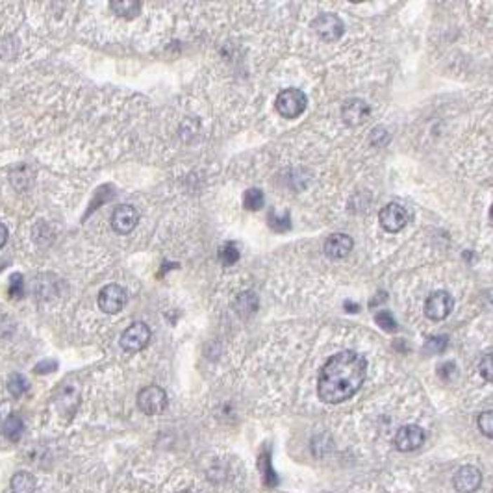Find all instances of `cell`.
Segmentation results:
<instances>
[{"label": "cell", "mask_w": 493, "mask_h": 493, "mask_svg": "<svg viewBox=\"0 0 493 493\" xmlns=\"http://www.w3.org/2000/svg\"><path fill=\"white\" fill-rule=\"evenodd\" d=\"M365 371H367V362L362 354L354 351L334 354L319 373L317 393L323 403L339 405L343 400L351 399L354 393H358L365 380Z\"/></svg>", "instance_id": "6da1fadb"}, {"label": "cell", "mask_w": 493, "mask_h": 493, "mask_svg": "<svg viewBox=\"0 0 493 493\" xmlns=\"http://www.w3.org/2000/svg\"><path fill=\"white\" fill-rule=\"evenodd\" d=\"M276 109L282 117L288 119H295L306 109V95L302 93L301 89L290 88L284 89L278 97H276Z\"/></svg>", "instance_id": "7a4b0ae2"}, {"label": "cell", "mask_w": 493, "mask_h": 493, "mask_svg": "<svg viewBox=\"0 0 493 493\" xmlns=\"http://www.w3.org/2000/svg\"><path fill=\"white\" fill-rule=\"evenodd\" d=\"M137 406L147 415H158L166 410L167 395L158 386H147L137 395Z\"/></svg>", "instance_id": "3957f363"}, {"label": "cell", "mask_w": 493, "mask_h": 493, "mask_svg": "<svg viewBox=\"0 0 493 493\" xmlns=\"http://www.w3.org/2000/svg\"><path fill=\"white\" fill-rule=\"evenodd\" d=\"M311 26H313L317 36L321 37L323 41L328 43L337 41L343 36V32H345L343 21L337 15H334V13H323V15H319L316 21L311 22Z\"/></svg>", "instance_id": "277c9868"}, {"label": "cell", "mask_w": 493, "mask_h": 493, "mask_svg": "<svg viewBox=\"0 0 493 493\" xmlns=\"http://www.w3.org/2000/svg\"><path fill=\"white\" fill-rule=\"evenodd\" d=\"M149 342H151V328L147 327L145 323L130 325L121 336V347L128 353H137L141 349H145Z\"/></svg>", "instance_id": "5b68a950"}, {"label": "cell", "mask_w": 493, "mask_h": 493, "mask_svg": "<svg viewBox=\"0 0 493 493\" xmlns=\"http://www.w3.org/2000/svg\"><path fill=\"white\" fill-rule=\"evenodd\" d=\"M126 304V291L119 284L104 285L99 293V308L104 313H117Z\"/></svg>", "instance_id": "8992f818"}, {"label": "cell", "mask_w": 493, "mask_h": 493, "mask_svg": "<svg viewBox=\"0 0 493 493\" xmlns=\"http://www.w3.org/2000/svg\"><path fill=\"white\" fill-rule=\"evenodd\" d=\"M425 443V432L417 425H405L400 426L395 434V447L400 452L417 451Z\"/></svg>", "instance_id": "52a82bcc"}, {"label": "cell", "mask_w": 493, "mask_h": 493, "mask_svg": "<svg viewBox=\"0 0 493 493\" xmlns=\"http://www.w3.org/2000/svg\"><path fill=\"white\" fill-rule=\"evenodd\" d=\"M452 306H454V301L447 291H436L426 299L425 313L432 321H441L451 313Z\"/></svg>", "instance_id": "ba28073f"}, {"label": "cell", "mask_w": 493, "mask_h": 493, "mask_svg": "<svg viewBox=\"0 0 493 493\" xmlns=\"http://www.w3.org/2000/svg\"><path fill=\"white\" fill-rule=\"evenodd\" d=\"M452 484L458 493H475L482 484V473L475 466H464L454 473Z\"/></svg>", "instance_id": "9c48e42d"}, {"label": "cell", "mask_w": 493, "mask_h": 493, "mask_svg": "<svg viewBox=\"0 0 493 493\" xmlns=\"http://www.w3.org/2000/svg\"><path fill=\"white\" fill-rule=\"evenodd\" d=\"M379 221L382 224V229L388 230V232H399L408 223V213L399 204H388V206L380 210Z\"/></svg>", "instance_id": "30bf717a"}, {"label": "cell", "mask_w": 493, "mask_h": 493, "mask_svg": "<svg viewBox=\"0 0 493 493\" xmlns=\"http://www.w3.org/2000/svg\"><path fill=\"white\" fill-rule=\"evenodd\" d=\"M137 221H140L137 210H135L134 206L123 204V206H117L114 210V215H112V229L117 234H130L137 227Z\"/></svg>", "instance_id": "8fae6325"}, {"label": "cell", "mask_w": 493, "mask_h": 493, "mask_svg": "<svg viewBox=\"0 0 493 493\" xmlns=\"http://www.w3.org/2000/svg\"><path fill=\"white\" fill-rule=\"evenodd\" d=\"M342 117L343 121L347 123L349 126H358L362 123H365L369 117V106L363 100H349L342 109Z\"/></svg>", "instance_id": "7c38bea8"}, {"label": "cell", "mask_w": 493, "mask_h": 493, "mask_svg": "<svg viewBox=\"0 0 493 493\" xmlns=\"http://www.w3.org/2000/svg\"><path fill=\"white\" fill-rule=\"evenodd\" d=\"M353 239L347 234H334L325 241V252L330 258H343L353 250Z\"/></svg>", "instance_id": "4fadbf2b"}, {"label": "cell", "mask_w": 493, "mask_h": 493, "mask_svg": "<svg viewBox=\"0 0 493 493\" xmlns=\"http://www.w3.org/2000/svg\"><path fill=\"white\" fill-rule=\"evenodd\" d=\"M36 492V477L28 471H19L11 478V493H34Z\"/></svg>", "instance_id": "5bb4252c"}, {"label": "cell", "mask_w": 493, "mask_h": 493, "mask_svg": "<svg viewBox=\"0 0 493 493\" xmlns=\"http://www.w3.org/2000/svg\"><path fill=\"white\" fill-rule=\"evenodd\" d=\"M109 8L114 10V13L117 17L134 19V17L140 15L141 2H135V0H114V2H109Z\"/></svg>", "instance_id": "9a60e30c"}, {"label": "cell", "mask_w": 493, "mask_h": 493, "mask_svg": "<svg viewBox=\"0 0 493 493\" xmlns=\"http://www.w3.org/2000/svg\"><path fill=\"white\" fill-rule=\"evenodd\" d=\"M22 432H25V425H22V419L19 415H10L2 425V434L10 441L21 440Z\"/></svg>", "instance_id": "2e32d148"}, {"label": "cell", "mask_w": 493, "mask_h": 493, "mask_svg": "<svg viewBox=\"0 0 493 493\" xmlns=\"http://www.w3.org/2000/svg\"><path fill=\"white\" fill-rule=\"evenodd\" d=\"M236 308L241 316H249L255 310H258V297L252 293V291H247V293H241L236 301Z\"/></svg>", "instance_id": "e0dca14e"}, {"label": "cell", "mask_w": 493, "mask_h": 493, "mask_svg": "<svg viewBox=\"0 0 493 493\" xmlns=\"http://www.w3.org/2000/svg\"><path fill=\"white\" fill-rule=\"evenodd\" d=\"M264 203H265V197L262 189L250 187V189H247V191L243 193V206L247 208V210H250V212L259 210V208L264 206Z\"/></svg>", "instance_id": "ac0fdd59"}, {"label": "cell", "mask_w": 493, "mask_h": 493, "mask_svg": "<svg viewBox=\"0 0 493 493\" xmlns=\"http://www.w3.org/2000/svg\"><path fill=\"white\" fill-rule=\"evenodd\" d=\"M28 380L22 377L21 373H13L8 379V389H10V393L13 395V397H21V395H25L26 391H28Z\"/></svg>", "instance_id": "d6986e66"}, {"label": "cell", "mask_w": 493, "mask_h": 493, "mask_svg": "<svg viewBox=\"0 0 493 493\" xmlns=\"http://www.w3.org/2000/svg\"><path fill=\"white\" fill-rule=\"evenodd\" d=\"M219 259L223 265H234L239 259V250L234 243H227L219 249Z\"/></svg>", "instance_id": "ffe728a7"}, {"label": "cell", "mask_w": 493, "mask_h": 493, "mask_svg": "<svg viewBox=\"0 0 493 493\" xmlns=\"http://www.w3.org/2000/svg\"><path fill=\"white\" fill-rule=\"evenodd\" d=\"M478 428L486 438L493 436V412L488 410L478 415Z\"/></svg>", "instance_id": "44dd1931"}, {"label": "cell", "mask_w": 493, "mask_h": 493, "mask_svg": "<svg viewBox=\"0 0 493 493\" xmlns=\"http://www.w3.org/2000/svg\"><path fill=\"white\" fill-rule=\"evenodd\" d=\"M374 321H377V325H380V327L384 328V330H388V332H395V330H397V323H395V319L391 317L389 311H379L377 317H374Z\"/></svg>", "instance_id": "7402d4cb"}, {"label": "cell", "mask_w": 493, "mask_h": 493, "mask_svg": "<svg viewBox=\"0 0 493 493\" xmlns=\"http://www.w3.org/2000/svg\"><path fill=\"white\" fill-rule=\"evenodd\" d=\"M480 374H482L484 379L488 380V382H493V358L492 354H486L482 358V362H480Z\"/></svg>", "instance_id": "603a6c76"}, {"label": "cell", "mask_w": 493, "mask_h": 493, "mask_svg": "<svg viewBox=\"0 0 493 493\" xmlns=\"http://www.w3.org/2000/svg\"><path fill=\"white\" fill-rule=\"evenodd\" d=\"M25 284H22V276L21 275H13L11 276L10 282V295L15 297V299H21L22 293H25Z\"/></svg>", "instance_id": "cb8c5ba5"}, {"label": "cell", "mask_w": 493, "mask_h": 493, "mask_svg": "<svg viewBox=\"0 0 493 493\" xmlns=\"http://www.w3.org/2000/svg\"><path fill=\"white\" fill-rule=\"evenodd\" d=\"M271 229L276 230V232H285L290 230V217L284 215V217H276V215H271Z\"/></svg>", "instance_id": "d4e9b609"}, {"label": "cell", "mask_w": 493, "mask_h": 493, "mask_svg": "<svg viewBox=\"0 0 493 493\" xmlns=\"http://www.w3.org/2000/svg\"><path fill=\"white\" fill-rule=\"evenodd\" d=\"M58 367V363L54 362V360H47V362H41L36 365V373L43 374V373H50V371H54V369Z\"/></svg>", "instance_id": "484cf974"}, {"label": "cell", "mask_w": 493, "mask_h": 493, "mask_svg": "<svg viewBox=\"0 0 493 493\" xmlns=\"http://www.w3.org/2000/svg\"><path fill=\"white\" fill-rule=\"evenodd\" d=\"M6 243H8V229L0 223V249H2Z\"/></svg>", "instance_id": "4316f807"}, {"label": "cell", "mask_w": 493, "mask_h": 493, "mask_svg": "<svg viewBox=\"0 0 493 493\" xmlns=\"http://www.w3.org/2000/svg\"><path fill=\"white\" fill-rule=\"evenodd\" d=\"M182 493H191V492H182Z\"/></svg>", "instance_id": "83f0119b"}]
</instances>
